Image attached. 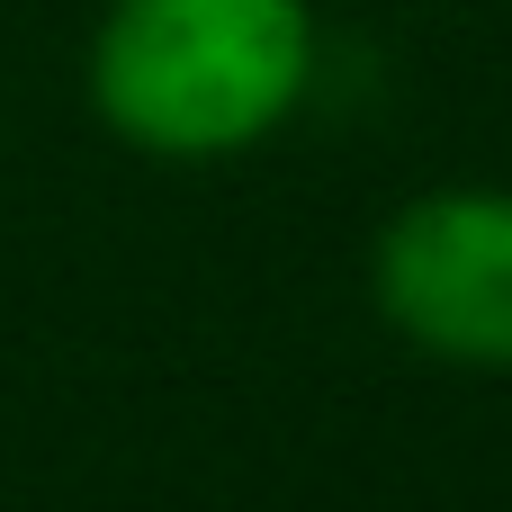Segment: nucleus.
Wrapping results in <instances>:
<instances>
[{"instance_id": "obj_1", "label": "nucleus", "mask_w": 512, "mask_h": 512, "mask_svg": "<svg viewBox=\"0 0 512 512\" xmlns=\"http://www.w3.org/2000/svg\"><path fill=\"white\" fill-rule=\"evenodd\" d=\"M315 90V0H108L90 108L153 162L270 144Z\"/></svg>"}, {"instance_id": "obj_2", "label": "nucleus", "mask_w": 512, "mask_h": 512, "mask_svg": "<svg viewBox=\"0 0 512 512\" xmlns=\"http://www.w3.org/2000/svg\"><path fill=\"white\" fill-rule=\"evenodd\" d=\"M378 315L450 360L512 369V189H423L378 234Z\"/></svg>"}]
</instances>
